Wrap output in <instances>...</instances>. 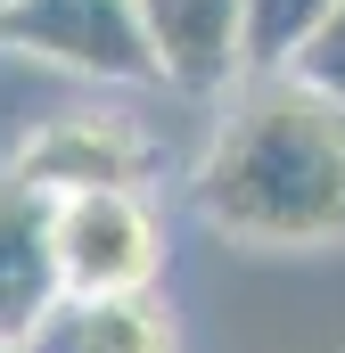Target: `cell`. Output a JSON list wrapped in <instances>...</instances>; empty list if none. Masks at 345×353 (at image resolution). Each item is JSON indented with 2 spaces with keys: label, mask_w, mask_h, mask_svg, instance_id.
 Listing matches in <instances>:
<instances>
[{
  "label": "cell",
  "mask_w": 345,
  "mask_h": 353,
  "mask_svg": "<svg viewBox=\"0 0 345 353\" xmlns=\"http://www.w3.org/2000/svg\"><path fill=\"white\" fill-rule=\"evenodd\" d=\"M197 214L247 247H329L345 239V99L296 66H263L230 90L197 173Z\"/></svg>",
  "instance_id": "6da1fadb"
},
{
  "label": "cell",
  "mask_w": 345,
  "mask_h": 353,
  "mask_svg": "<svg viewBox=\"0 0 345 353\" xmlns=\"http://www.w3.org/2000/svg\"><path fill=\"white\" fill-rule=\"evenodd\" d=\"M0 50L66 66L83 83H157L140 0H17L0 17Z\"/></svg>",
  "instance_id": "7a4b0ae2"
},
{
  "label": "cell",
  "mask_w": 345,
  "mask_h": 353,
  "mask_svg": "<svg viewBox=\"0 0 345 353\" xmlns=\"http://www.w3.org/2000/svg\"><path fill=\"white\" fill-rule=\"evenodd\" d=\"M165 271V222L140 189L58 197V279L66 296H140Z\"/></svg>",
  "instance_id": "3957f363"
},
{
  "label": "cell",
  "mask_w": 345,
  "mask_h": 353,
  "mask_svg": "<svg viewBox=\"0 0 345 353\" xmlns=\"http://www.w3.org/2000/svg\"><path fill=\"white\" fill-rule=\"evenodd\" d=\"M17 173L41 197H83V189H132L148 173V132L132 115H99V107H66L41 132H25Z\"/></svg>",
  "instance_id": "277c9868"
},
{
  "label": "cell",
  "mask_w": 345,
  "mask_h": 353,
  "mask_svg": "<svg viewBox=\"0 0 345 353\" xmlns=\"http://www.w3.org/2000/svg\"><path fill=\"white\" fill-rule=\"evenodd\" d=\"M140 25H148V58H157V83L172 90H239L255 74L247 58V0H140Z\"/></svg>",
  "instance_id": "5b68a950"
},
{
  "label": "cell",
  "mask_w": 345,
  "mask_h": 353,
  "mask_svg": "<svg viewBox=\"0 0 345 353\" xmlns=\"http://www.w3.org/2000/svg\"><path fill=\"white\" fill-rule=\"evenodd\" d=\"M58 197H41L17 165H0V337L25 345L58 312Z\"/></svg>",
  "instance_id": "8992f818"
},
{
  "label": "cell",
  "mask_w": 345,
  "mask_h": 353,
  "mask_svg": "<svg viewBox=\"0 0 345 353\" xmlns=\"http://www.w3.org/2000/svg\"><path fill=\"white\" fill-rule=\"evenodd\" d=\"M33 353H172V312L157 288L140 296H58V312L25 337Z\"/></svg>",
  "instance_id": "52a82bcc"
},
{
  "label": "cell",
  "mask_w": 345,
  "mask_h": 353,
  "mask_svg": "<svg viewBox=\"0 0 345 353\" xmlns=\"http://www.w3.org/2000/svg\"><path fill=\"white\" fill-rule=\"evenodd\" d=\"M337 0H247V58L263 66H296V50L321 33V17H329Z\"/></svg>",
  "instance_id": "ba28073f"
},
{
  "label": "cell",
  "mask_w": 345,
  "mask_h": 353,
  "mask_svg": "<svg viewBox=\"0 0 345 353\" xmlns=\"http://www.w3.org/2000/svg\"><path fill=\"white\" fill-rule=\"evenodd\" d=\"M296 74H304V83H321L329 99H345V0L321 17V33L296 50Z\"/></svg>",
  "instance_id": "9c48e42d"
},
{
  "label": "cell",
  "mask_w": 345,
  "mask_h": 353,
  "mask_svg": "<svg viewBox=\"0 0 345 353\" xmlns=\"http://www.w3.org/2000/svg\"><path fill=\"white\" fill-rule=\"evenodd\" d=\"M0 353H33V345H8V337H0Z\"/></svg>",
  "instance_id": "30bf717a"
},
{
  "label": "cell",
  "mask_w": 345,
  "mask_h": 353,
  "mask_svg": "<svg viewBox=\"0 0 345 353\" xmlns=\"http://www.w3.org/2000/svg\"><path fill=\"white\" fill-rule=\"evenodd\" d=\"M8 8H17V0H0V17H8Z\"/></svg>",
  "instance_id": "8fae6325"
}]
</instances>
